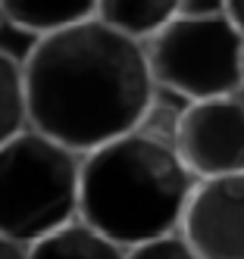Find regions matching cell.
I'll list each match as a JSON object with an SVG mask.
<instances>
[{
    "label": "cell",
    "instance_id": "1",
    "mask_svg": "<svg viewBox=\"0 0 244 259\" xmlns=\"http://www.w3.org/2000/svg\"><path fill=\"white\" fill-rule=\"evenodd\" d=\"M22 81L28 128L79 156L141 128L157 91L144 44L97 19L34 38Z\"/></svg>",
    "mask_w": 244,
    "mask_h": 259
},
{
    "label": "cell",
    "instance_id": "2",
    "mask_svg": "<svg viewBox=\"0 0 244 259\" xmlns=\"http://www.w3.org/2000/svg\"><path fill=\"white\" fill-rule=\"evenodd\" d=\"M194 188L172 141L141 125L82 156L79 219L128 250L176 234Z\"/></svg>",
    "mask_w": 244,
    "mask_h": 259
},
{
    "label": "cell",
    "instance_id": "3",
    "mask_svg": "<svg viewBox=\"0 0 244 259\" xmlns=\"http://www.w3.org/2000/svg\"><path fill=\"white\" fill-rule=\"evenodd\" d=\"M82 156L22 128L0 144V237L31 247L79 219Z\"/></svg>",
    "mask_w": 244,
    "mask_h": 259
},
{
    "label": "cell",
    "instance_id": "4",
    "mask_svg": "<svg viewBox=\"0 0 244 259\" xmlns=\"http://www.w3.org/2000/svg\"><path fill=\"white\" fill-rule=\"evenodd\" d=\"M157 88L188 103L232 97L244 81V38L222 13H182L144 44Z\"/></svg>",
    "mask_w": 244,
    "mask_h": 259
},
{
    "label": "cell",
    "instance_id": "5",
    "mask_svg": "<svg viewBox=\"0 0 244 259\" xmlns=\"http://www.w3.org/2000/svg\"><path fill=\"white\" fill-rule=\"evenodd\" d=\"M169 141L197 181L244 172V109L235 97L188 103L172 122Z\"/></svg>",
    "mask_w": 244,
    "mask_h": 259
},
{
    "label": "cell",
    "instance_id": "6",
    "mask_svg": "<svg viewBox=\"0 0 244 259\" xmlns=\"http://www.w3.org/2000/svg\"><path fill=\"white\" fill-rule=\"evenodd\" d=\"M179 234L197 259H244V172L197 181Z\"/></svg>",
    "mask_w": 244,
    "mask_h": 259
},
{
    "label": "cell",
    "instance_id": "7",
    "mask_svg": "<svg viewBox=\"0 0 244 259\" xmlns=\"http://www.w3.org/2000/svg\"><path fill=\"white\" fill-rule=\"evenodd\" d=\"M4 22L34 38L72 28L97 16V0H0Z\"/></svg>",
    "mask_w": 244,
    "mask_h": 259
},
{
    "label": "cell",
    "instance_id": "8",
    "mask_svg": "<svg viewBox=\"0 0 244 259\" xmlns=\"http://www.w3.org/2000/svg\"><path fill=\"white\" fill-rule=\"evenodd\" d=\"M182 13H185V0H97L94 19L131 41L147 44Z\"/></svg>",
    "mask_w": 244,
    "mask_h": 259
},
{
    "label": "cell",
    "instance_id": "9",
    "mask_svg": "<svg viewBox=\"0 0 244 259\" xmlns=\"http://www.w3.org/2000/svg\"><path fill=\"white\" fill-rule=\"evenodd\" d=\"M28 259H125L119 244L107 240L94 228H88L82 219L56 228L53 234L41 237L38 244L25 247Z\"/></svg>",
    "mask_w": 244,
    "mask_h": 259
},
{
    "label": "cell",
    "instance_id": "10",
    "mask_svg": "<svg viewBox=\"0 0 244 259\" xmlns=\"http://www.w3.org/2000/svg\"><path fill=\"white\" fill-rule=\"evenodd\" d=\"M22 128H28L22 63L0 50V144L16 138Z\"/></svg>",
    "mask_w": 244,
    "mask_h": 259
},
{
    "label": "cell",
    "instance_id": "11",
    "mask_svg": "<svg viewBox=\"0 0 244 259\" xmlns=\"http://www.w3.org/2000/svg\"><path fill=\"white\" fill-rule=\"evenodd\" d=\"M125 259H197V253L176 231V234H163V237H154V240H144L138 247H128Z\"/></svg>",
    "mask_w": 244,
    "mask_h": 259
},
{
    "label": "cell",
    "instance_id": "12",
    "mask_svg": "<svg viewBox=\"0 0 244 259\" xmlns=\"http://www.w3.org/2000/svg\"><path fill=\"white\" fill-rule=\"evenodd\" d=\"M219 13L229 19V25L244 38V0H219Z\"/></svg>",
    "mask_w": 244,
    "mask_h": 259
},
{
    "label": "cell",
    "instance_id": "13",
    "mask_svg": "<svg viewBox=\"0 0 244 259\" xmlns=\"http://www.w3.org/2000/svg\"><path fill=\"white\" fill-rule=\"evenodd\" d=\"M0 259H28V256H25V247H19V244H13V240L0 237Z\"/></svg>",
    "mask_w": 244,
    "mask_h": 259
},
{
    "label": "cell",
    "instance_id": "14",
    "mask_svg": "<svg viewBox=\"0 0 244 259\" xmlns=\"http://www.w3.org/2000/svg\"><path fill=\"white\" fill-rule=\"evenodd\" d=\"M232 97H235V100H238V106L244 109V81L238 84V91H235V94H232Z\"/></svg>",
    "mask_w": 244,
    "mask_h": 259
},
{
    "label": "cell",
    "instance_id": "15",
    "mask_svg": "<svg viewBox=\"0 0 244 259\" xmlns=\"http://www.w3.org/2000/svg\"><path fill=\"white\" fill-rule=\"evenodd\" d=\"M0 25H4V10H0Z\"/></svg>",
    "mask_w": 244,
    "mask_h": 259
}]
</instances>
